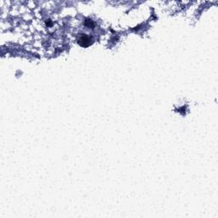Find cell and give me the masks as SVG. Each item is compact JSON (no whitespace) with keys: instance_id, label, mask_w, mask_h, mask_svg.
<instances>
[{"instance_id":"obj_1","label":"cell","mask_w":218,"mask_h":218,"mask_svg":"<svg viewBox=\"0 0 218 218\" xmlns=\"http://www.w3.org/2000/svg\"><path fill=\"white\" fill-rule=\"evenodd\" d=\"M79 44L81 46L87 47L91 44L92 39H91L90 37L87 36V35H84V36L81 37L79 39Z\"/></svg>"}]
</instances>
